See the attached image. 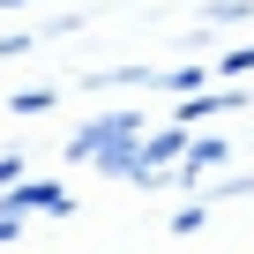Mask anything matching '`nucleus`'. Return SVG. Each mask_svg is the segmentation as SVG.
<instances>
[{
    "label": "nucleus",
    "mask_w": 254,
    "mask_h": 254,
    "mask_svg": "<svg viewBox=\"0 0 254 254\" xmlns=\"http://www.w3.org/2000/svg\"><path fill=\"white\" fill-rule=\"evenodd\" d=\"M135 135H142L135 112H105V120H90L75 135V157H105V172H127L135 165Z\"/></svg>",
    "instance_id": "obj_1"
},
{
    "label": "nucleus",
    "mask_w": 254,
    "mask_h": 254,
    "mask_svg": "<svg viewBox=\"0 0 254 254\" xmlns=\"http://www.w3.org/2000/svg\"><path fill=\"white\" fill-rule=\"evenodd\" d=\"M217 67H224V75H254V45H247V53H224Z\"/></svg>",
    "instance_id": "obj_4"
},
{
    "label": "nucleus",
    "mask_w": 254,
    "mask_h": 254,
    "mask_svg": "<svg viewBox=\"0 0 254 254\" xmlns=\"http://www.w3.org/2000/svg\"><path fill=\"white\" fill-rule=\"evenodd\" d=\"M15 209H67V194L38 180V187H15Z\"/></svg>",
    "instance_id": "obj_2"
},
{
    "label": "nucleus",
    "mask_w": 254,
    "mask_h": 254,
    "mask_svg": "<svg viewBox=\"0 0 254 254\" xmlns=\"http://www.w3.org/2000/svg\"><path fill=\"white\" fill-rule=\"evenodd\" d=\"M209 15H217V23H247V15H254V0H217Z\"/></svg>",
    "instance_id": "obj_3"
}]
</instances>
